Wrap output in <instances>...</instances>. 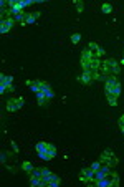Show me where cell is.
<instances>
[{
  "label": "cell",
  "mask_w": 124,
  "mask_h": 187,
  "mask_svg": "<svg viewBox=\"0 0 124 187\" xmlns=\"http://www.w3.org/2000/svg\"><path fill=\"white\" fill-rule=\"evenodd\" d=\"M121 119H122V121H124V114H122V116H121Z\"/></svg>",
  "instance_id": "d4e9b609"
},
{
  "label": "cell",
  "mask_w": 124,
  "mask_h": 187,
  "mask_svg": "<svg viewBox=\"0 0 124 187\" xmlns=\"http://www.w3.org/2000/svg\"><path fill=\"white\" fill-rule=\"evenodd\" d=\"M12 148H13V151H15V153H18V146L15 144V141H12Z\"/></svg>",
  "instance_id": "603a6c76"
},
{
  "label": "cell",
  "mask_w": 124,
  "mask_h": 187,
  "mask_svg": "<svg viewBox=\"0 0 124 187\" xmlns=\"http://www.w3.org/2000/svg\"><path fill=\"white\" fill-rule=\"evenodd\" d=\"M78 80L81 81V83H83V85H86V86H88V85H91V83H93V81H94L90 71H83V75H81V76H80Z\"/></svg>",
  "instance_id": "ba28073f"
},
{
  "label": "cell",
  "mask_w": 124,
  "mask_h": 187,
  "mask_svg": "<svg viewBox=\"0 0 124 187\" xmlns=\"http://www.w3.org/2000/svg\"><path fill=\"white\" fill-rule=\"evenodd\" d=\"M101 70L106 73V76H108V75H117L121 68H119V65H117L116 60H109V58H108V60L103 61V68Z\"/></svg>",
  "instance_id": "6da1fadb"
},
{
  "label": "cell",
  "mask_w": 124,
  "mask_h": 187,
  "mask_svg": "<svg viewBox=\"0 0 124 187\" xmlns=\"http://www.w3.org/2000/svg\"><path fill=\"white\" fill-rule=\"evenodd\" d=\"M121 131H122V134H124V127H122V129H121Z\"/></svg>",
  "instance_id": "484cf974"
},
{
  "label": "cell",
  "mask_w": 124,
  "mask_h": 187,
  "mask_svg": "<svg viewBox=\"0 0 124 187\" xmlns=\"http://www.w3.org/2000/svg\"><path fill=\"white\" fill-rule=\"evenodd\" d=\"M103 164H101V161H98V162H93V164H91V171L94 172V171H98V169L99 167H101Z\"/></svg>",
  "instance_id": "ffe728a7"
},
{
  "label": "cell",
  "mask_w": 124,
  "mask_h": 187,
  "mask_svg": "<svg viewBox=\"0 0 124 187\" xmlns=\"http://www.w3.org/2000/svg\"><path fill=\"white\" fill-rule=\"evenodd\" d=\"M103 12H104V13H111V12H113V7H111V5L109 3H103Z\"/></svg>",
  "instance_id": "ac0fdd59"
},
{
  "label": "cell",
  "mask_w": 124,
  "mask_h": 187,
  "mask_svg": "<svg viewBox=\"0 0 124 187\" xmlns=\"http://www.w3.org/2000/svg\"><path fill=\"white\" fill-rule=\"evenodd\" d=\"M88 50H90V53H91V58H99L104 53V50L101 46H98V43H94V42L88 45Z\"/></svg>",
  "instance_id": "5b68a950"
},
{
  "label": "cell",
  "mask_w": 124,
  "mask_h": 187,
  "mask_svg": "<svg viewBox=\"0 0 124 187\" xmlns=\"http://www.w3.org/2000/svg\"><path fill=\"white\" fill-rule=\"evenodd\" d=\"M106 164H108L109 167H114V166H117V159H116V156H114V157H111V159H109L108 162H106Z\"/></svg>",
  "instance_id": "d6986e66"
},
{
  "label": "cell",
  "mask_w": 124,
  "mask_h": 187,
  "mask_svg": "<svg viewBox=\"0 0 124 187\" xmlns=\"http://www.w3.org/2000/svg\"><path fill=\"white\" fill-rule=\"evenodd\" d=\"M75 5H76V8H78V12H83V8H85L81 0H75Z\"/></svg>",
  "instance_id": "7402d4cb"
},
{
  "label": "cell",
  "mask_w": 124,
  "mask_h": 187,
  "mask_svg": "<svg viewBox=\"0 0 124 187\" xmlns=\"http://www.w3.org/2000/svg\"><path fill=\"white\" fill-rule=\"evenodd\" d=\"M104 81H106V83H104V90H106V91H113V88H114L117 83H119V81L116 80L114 75H108Z\"/></svg>",
  "instance_id": "8992f818"
},
{
  "label": "cell",
  "mask_w": 124,
  "mask_h": 187,
  "mask_svg": "<svg viewBox=\"0 0 124 187\" xmlns=\"http://www.w3.org/2000/svg\"><path fill=\"white\" fill-rule=\"evenodd\" d=\"M12 78L10 75H0V93H2V95H5V91H7V88H10L12 86Z\"/></svg>",
  "instance_id": "277c9868"
},
{
  "label": "cell",
  "mask_w": 124,
  "mask_h": 187,
  "mask_svg": "<svg viewBox=\"0 0 124 187\" xmlns=\"http://www.w3.org/2000/svg\"><path fill=\"white\" fill-rule=\"evenodd\" d=\"M38 17H40L38 12H32V13H27V15H25V20H23V23H35Z\"/></svg>",
  "instance_id": "9c48e42d"
},
{
  "label": "cell",
  "mask_w": 124,
  "mask_h": 187,
  "mask_svg": "<svg viewBox=\"0 0 124 187\" xmlns=\"http://www.w3.org/2000/svg\"><path fill=\"white\" fill-rule=\"evenodd\" d=\"M22 169H23V171H25V172H28V174H30L32 171H33V166H32V162H28V161H25V162H23V164H22Z\"/></svg>",
  "instance_id": "9a60e30c"
},
{
  "label": "cell",
  "mask_w": 124,
  "mask_h": 187,
  "mask_svg": "<svg viewBox=\"0 0 124 187\" xmlns=\"http://www.w3.org/2000/svg\"><path fill=\"white\" fill-rule=\"evenodd\" d=\"M109 93H113L114 96H119V95H121V85L117 83V85L114 86V88H113V91H109Z\"/></svg>",
  "instance_id": "2e32d148"
},
{
  "label": "cell",
  "mask_w": 124,
  "mask_h": 187,
  "mask_svg": "<svg viewBox=\"0 0 124 187\" xmlns=\"http://www.w3.org/2000/svg\"><path fill=\"white\" fill-rule=\"evenodd\" d=\"M81 40V35L80 33H75V35H71V43H78Z\"/></svg>",
  "instance_id": "44dd1931"
},
{
  "label": "cell",
  "mask_w": 124,
  "mask_h": 187,
  "mask_svg": "<svg viewBox=\"0 0 124 187\" xmlns=\"http://www.w3.org/2000/svg\"><path fill=\"white\" fill-rule=\"evenodd\" d=\"M122 58H124V51H122Z\"/></svg>",
  "instance_id": "4316f807"
},
{
  "label": "cell",
  "mask_w": 124,
  "mask_h": 187,
  "mask_svg": "<svg viewBox=\"0 0 124 187\" xmlns=\"http://www.w3.org/2000/svg\"><path fill=\"white\" fill-rule=\"evenodd\" d=\"M40 179H41V177L30 176V184H32V185H40Z\"/></svg>",
  "instance_id": "e0dca14e"
},
{
  "label": "cell",
  "mask_w": 124,
  "mask_h": 187,
  "mask_svg": "<svg viewBox=\"0 0 124 187\" xmlns=\"http://www.w3.org/2000/svg\"><path fill=\"white\" fill-rule=\"evenodd\" d=\"M111 157H114V154L111 153L109 149H106V151H103V154H101V157H99V161H101V162H104V164H106V162H108V161L111 159Z\"/></svg>",
  "instance_id": "30bf717a"
},
{
  "label": "cell",
  "mask_w": 124,
  "mask_h": 187,
  "mask_svg": "<svg viewBox=\"0 0 124 187\" xmlns=\"http://www.w3.org/2000/svg\"><path fill=\"white\" fill-rule=\"evenodd\" d=\"M48 179H50V187H58V185H60V182H61V179L58 177L56 174H51Z\"/></svg>",
  "instance_id": "8fae6325"
},
{
  "label": "cell",
  "mask_w": 124,
  "mask_h": 187,
  "mask_svg": "<svg viewBox=\"0 0 124 187\" xmlns=\"http://www.w3.org/2000/svg\"><path fill=\"white\" fill-rule=\"evenodd\" d=\"M23 98H12L8 99V103H7V111L8 113H13V111H18L22 106H23Z\"/></svg>",
  "instance_id": "3957f363"
},
{
  "label": "cell",
  "mask_w": 124,
  "mask_h": 187,
  "mask_svg": "<svg viewBox=\"0 0 124 187\" xmlns=\"http://www.w3.org/2000/svg\"><path fill=\"white\" fill-rule=\"evenodd\" d=\"M99 66H101L99 58H91V71H96V70H99Z\"/></svg>",
  "instance_id": "4fadbf2b"
},
{
  "label": "cell",
  "mask_w": 124,
  "mask_h": 187,
  "mask_svg": "<svg viewBox=\"0 0 124 187\" xmlns=\"http://www.w3.org/2000/svg\"><path fill=\"white\" fill-rule=\"evenodd\" d=\"M12 25H13V18H12V17H10V18H3L2 23H0V32L7 33L10 28H12Z\"/></svg>",
  "instance_id": "52a82bcc"
},
{
  "label": "cell",
  "mask_w": 124,
  "mask_h": 187,
  "mask_svg": "<svg viewBox=\"0 0 124 187\" xmlns=\"http://www.w3.org/2000/svg\"><path fill=\"white\" fill-rule=\"evenodd\" d=\"M35 149H37V154L38 153H53V154H56V146L55 144H51V143H38L37 146H35Z\"/></svg>",
  "instance_id": "7a4b0ae2"
},
{
  "label": "cell",
  "mask_w": 124,
  "mask_h": 187,
  "mask_svg": "<svg viewBox=\"0 0 124 187\" xmlns=\"http://www.w3.org/2000/svg\"><path fill=\"white\" fill-rule=\"evenodd\" d=\"M106 98H108V103L111 104V106H116V104H117V96H114L113 93L106 91Z\"/></svg>",
  "instance_id": "7c38bea8"
},
{
  "label": "cell",
  "mask_w": 124,
  "mask_h": 187,
  "mask_svg": "<svg viewBox=\"0 0 124 187\" xmlns=\"http://www.w3.org/2000/svg\"><path fill=\"white\" fill-rule=\"evenodd\" d=\"M119 127H121V129H122V127H124V121L119 118Z\"/></svg>",
  "instance_id": "cb8c5ba5"
},
{
  "label": "cell",
  "mask_w": 124,
  "mask_h": 187,
  "mask_svg": "<svg viewBox=\"0 0 124 187\" xmlns=\"http://www.w3.org/2000/svg\"><path fill=\"white\" fill-rule=\"evenodd\" d=\"M88 60H91V53L88 48H85L81 51V61H88Z\"/></svg>",
  "instance_id": "5bb4252c"
}]
</instances>
